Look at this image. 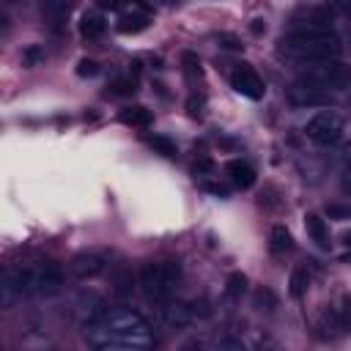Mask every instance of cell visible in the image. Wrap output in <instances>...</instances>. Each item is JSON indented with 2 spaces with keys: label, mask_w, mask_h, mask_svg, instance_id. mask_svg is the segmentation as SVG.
<instances>
[{
  "label": "cell",
  "mask_w": 351,
  "mask_h": 351,
  "mask_svg": "<svg viewBox=\"0 0 351 351\" xmlns=\"http://www.w3.org/2000/svg\"><path fill=\"white\" fill-rule=\"evenodd\" d=\"M85 340L99 351H143L154 346L151 324L129 307H104L85 321Z\"/></svg>",
  "instance_id": "6da1fadb"
},
{
  "label": "cell",
  "mask_w": 351,
  "mask_h": 351,
  "mask_svg": "<svg viewBox=\"0 0 351 351\" xmlns=\"http://www.w3.org/2000/svg\"><path fill=\"white\" fill-rule=\"evenodd\" d=\"M63 285V269L55 261H36L19 263L5 269L3 274V304L8 307L14 296H33V293H58Z\"/></svg>",
  "instance_id": "7a4b0ae2"
},
{
  "label": "cell",
  "mask_w": 351,
  "mask_h": 351,
  "mask_svg": "<svg viewBox=\"0 0 351 351\" xmlns=\"http://www.w3.org/2000/svg\"><path fill=\"white\" fill-rule=\"evenodd\" d=\"M285 58L293 60H326V58H337L340 55V38L335 36V30H318V27H293L291 33H285L280 38L277 47Z\"/></svg>",
  "instance_id": "3957f363"
},
{
  "label": "cell",
  "mask_w": 351,
  "mask_h": 351,
  "mask_svg": "<svg viewBox=\"0 0 351 351\" xmlns=\"http://www.w3.org/2000/svg\"><path fill=\"white\" fill-rule=\"evenodd\" d=\"M181 280V266L176 261H151L140 269V285L148 299L167 302Z\"/></svg>",
  "instance_id": "277c9868"
},
{
  "label": "cell",
  "mask_w": 351,
  "mask_h": 351,
  "mask_svg": "<svg viewBox=\"0 0 351 351\" xmlns=\"http://www.w3.org/2000/svg\"><path fill=\"white\" fill-rule=\"evenodd\" d=\"M302 85H310L315 90H340L351 82V66H346L337 58H326V60H313L307 63V69L302 71Z\"/></svg>",
  "instance_id": "5b68a950"
},
{
  "label": "cell",
  "mask_w": 351,
  "mask_h": 351,
  "mask_svg": "<svg viewBox=\"0 0 351 351\" xmlns=\"http://www.w3.org/2000/svg\"><path fill=\"white\" fill-rule=\"evenodd\" d=\"M304 132H307V137H310L313 143H318V145H335V143L340 140V134H343V121H340L335 112L321 110V112H315V115L307 121Z\"/></svg>",
  "instance_id": "8992f818"
},
{
  "label": "cell",
  "mask_w": 351,
  "mask_h": 351,
  "mask_svg": "<svg viewBox=\"0 0 351 351\" xmlns=\"http://www.w3.org/2000/svg\"><path fill=\"white\" fill-rule=\"evenodd\" d=\"M230 88L247 99H263V93H266V85L252 66H236L230 71Z\"/></svg>",
  "instance_id": "52a82bcc"
},
{
  "label": "cell",
  "mask_w": 351,
  "mask_h": 351,
  "mask_svg": "<svg viewBox=\"0 0 351 351\" xmlns=\"http://www.w3.org/2000/svg\"><path fill=\"white\" fill-rule=\"evenodd\" d=\"M332 19L335 14L329 5H307L291 16L293 27H318V30H332Z\"/></svg>",
  "instance_id": "ba28073f"
},
{
  "label": "cell",
  "mask_w": 351,
  "mask_h": 351,
  "mask_svg": "<svg viewBox=\"0 0 351 351\" xmlns=\"http://www.w3.org/2000/svg\"><path fill=\"white\" fill-rule=\"evenodd\" d=\"M104 269H107V252H80L69 263V271L77 280H90V277L101 274Z\"/></svg>",
  "instance_id": "9c48e42d"
},
{
  "label": "cell",
  "mask_w": 351,
  "mask_h": 351,
  "mask_svg": "<svg viewBox=\"0 0 351 351\" xmlns=\"http://www.w3.org/2000/svg\"><path fill=\"white\" fill-rule=\"evenodd\" d=\"M159 321L167 329H186L195 321V310L186 302H167L159 307Z\"/></svg>",
  "instance_id": "30bf717a"
},
{
  "label": "cell",
  "mask_w": 351,
  "mask_h": 351,
  "mask_svg": "<svg viewBox=\"0 0 351 351\" xmlns=\"http://www.w3.org/2000/svg\"><path fill=\"white\" fill-rule=\"evenodd\" d=\"M225 173H228V178H230V184L239 186V189H250V186L255 184V170H252L244 159H230V162L225 165Z\"/></svg>",
  "instance_id": "8fae6325"
},
{
  "label": "cell",
  "mask_w": 351,
  "mask_h": 351,
  "mask_svg": "<svg viewBox=\"0 0 351 351\" xmlns=\"http://www.w3.org/2000/svg\"><path fill=\"white\" fill-rule=\"evenodd\" d=\"M41 16L44 22L52 27V30H60L63 22H66V14H69V5L63 0H41Z\"/></svg>",
  "instance_id": "7c38bea8"
},
{
  "label": "cell",
  "mask_w": 351,
  "mask_h": 351,
  "mask_svg": "<svg viewBox=\"0 0 351 351\" xmlns=\"http://www.w3.org/2000/svg\"><path fill=\"white\" fill-rule=\"evenodd\" d=\"M304 228H307V233H310V239L321 247V250H329V228H326V222L318 217V214H304Z\"/></svg>",
  "instance_id": "4fadbf2b"
},
{
  "label": "cell",
  "mask_w": 351,
  "mask_h": 351,
  "mask_svg": "<svg viewBox=\"0 0 351 351\" xmlns=\"http://www.w3.org/2000/svg\"><path fill=\"white\" fill-rule=\"evenodd\" d=\"M104 30H107V25H104L101 14H96V11L82 14V19H80V36H82V38L96 41V38H101V33H104Z\"/></svg>",
  "instance_id": "5bb4252c"
},
{
  "label": "cell",
  "mask_w": 351,
  "mask_h": 351,
  "mask_svg": "<svg viewBox=\"0 0 351 351\" xmlns=\"http://www.w3.org/2000/svg\"><path fill=\"white\" fill-rule=\"evenodd\" d=\"M118 118H121V123H126V126H137V129H145V126L154 121L151 110H148V107H143V104H132V107H123Z\"/></svg>",
  "instance_id": "9a60e30c"
},
{
  "label": "cell",
  "mask_w": 351,
  "mask_h": 351,
  "mask_svg": "<svg viewBox=\"0 0 351 351\" xmlns=\"http://www.w3.org/2000/svg\"><path fill=\"white\" fill-rule=\"evenodd\" d=\"M269 250H271L274 255H285V252L293 250V236L288 233L285 225H274V228H271V233H269Z\"/></svg>",
  "instance_id": "2e32d148"
},
{
  "label": "cell",
  "mask_w": 351,
  "mask_h": 351,
  "mask_svg": "<svg viewBox=\"0 0 351 351\" xmlns=\"http://www.w3.org/2000/svg\"><path fill=\"white\" fill-rule=\"evenodd\" d=\"M148 27V14L145 11H129V14H123L121 19H118V30L121 33H140V30H145Z\"/></svg>",
  "instance_id": "e0dca14e"
},
{
  "label": "cell",
  "mask_w": 351,
  "mask_h": 351,
  "mask_svg": "<svg viewBox=\"0 0 351 351\" xmlns=\"http://www.w3.org/2000/svg\"><path fill=\"white\" fill-rule=\"evenodd\" d=\"M288 285H291V296H293V299H299V296L307 291V285H310V271H307L304 263L291 271V282H288Z\"/></svg>",
  "instance_id": "ac0fdd59"
},
{
  "label": "cell",
  "mask_w": 351,
  "mask_h": 351,
  "mask_svg": "<svg viewBox=\"0 0 351 351\" xmlns=\"http://www.w3.org/2000/svg\"><path fill=\"white\" fill-rule=\"evenodd\" d=\"M244 291H247V277L241 271L228 274V280H225V296L228 299H241Z\"/></svg>",
  "instance_id": "d6986e66"
},
{
  "label": "cell",
  "mask_w": 351,
  "mask_h": 351,
  "mask_svg": "<svg viewBox=\"0 0 351 351\" xmlns=\"http://www.w3.org/2000/svg\"><path fill=\"white\" fill-rule=\"evenodd\" d=\"M145 143H148L156 154H162V156H167V159H170V156H176V143H173L170 137H165V134H151Z\"/></svg>",
  "instance_id": "ffe728a7"
},
{
  "label": "cell",
  "mask_w": 351,
  "mask_h": 351,
  "mask_svg": "<svg viewBox=\"0 0 351 351\" xmlns=\"http://www.w3.org/2000/svg\"><path fill=\"white\" fill-rule=\"evenodd\" d=\"M44 47L41 44H27L25 49H22V66H27V69H33V66H38V63H44Z\"/></svg>",
  "instance_id": "44dd1931"
},
{
  "label": "cell",
  "mask_w": 351,
  "mask_h": 351,
  "mask_svg": "<svg viewBox=\"0 0 351 351\" xmlns=\"http://www.w3.org/2000/svg\"><path fill=\"white\" fill-rule=\"evenodd\" d=\"M255 307L258 310H274L277 307V296L269 288H258L255 291Z\"/></svg>",
  "instance_id": "7402d4cb"
},
{
  "label": "cell",
  "mask_w": 351,
  "mask_h": 351,
  "mask_svg": "<svg viewBox=\"0 0 351 351\" xmlns=\"http://www.w3.org/2000/svg\"><path fill=\"white\" fill-rule=\"evenodd\" d=\"M181 63H184V71H186V77H189V80L200 77V60H197V58H195L192 52H184Z\"/></svg>",
  "instance_id": "603a6c76"
},
{
  "label": "cell",
  "mask_w": 351,
  "mask_h": 351,
  "mask_svg": "<svg viewBox=\"0 0 351 351\" xmlns=\"http://www.w3.org/2000/svg\"><path fill=\"white\" fill-rule=\"evenodd\" d=\"M326 217H329V219H351V206L326 203Z\"/></svg>",
  "instance_id": "cb8c5ba5"
},
{
  "label": "cell",
  "mask_w": 351,
  "mask_h": 351,
  "mask_svg": "<svg viewBox=\"0 0 351 351\" xmlns=\"http://www.w3.org/2000/svg\"><path fill=\"white\" fill-rule=\"evenodd\" d=\"M110 88H112L115 96H132V93H134V77H129V80H115Z\"/></svg>",
  "instance_id": "d4e9b609"
},
{
  "label": "cell",
  "mask_w": 351,
  "mask_h": 351,
  "mask_svg": "<svg viewBox=\"0 0 351 351\" xmlns=\"http://www.w3.org/2000/svg\"><path fill=\"white\" fill-rule=\"evenodd\" d=\"M217 44H219L222 49H230V52H239V49L244 47V44H241L236 36H230V33H219V36H217Z\"/></svg>",
  "instance_id": "484cf974"
},
{
  "label": "cell",
  "mask_w": 351,
  "mask_h": 351,
  "mask_svg": "<svg viewBox=\"0 0 351 351\" xmlns=\"http://www.w3.org/2000/svg\"><path fill=\"white\" fill-rule=\"evenodd\" d=\"M77 74H80V77H96V74H99V63L90 60V58H82V60L77 63Z\"/></svg>",
  "instance_id": "4316f807"
},
{
  "label": "cell",
  "mask_w": 351,
  "mask_h": 351,
  "mask_svg": "<svg viewBox=\"0 0 351 351\" xmlns=\"http://www.w3.org/2000/svg\"><path fill=\"white\" fill-rule=\"evenodd\" d=\"M203 107H206V99H203V96H189L186 110H189L192 118H200V115H203Z\"/></svg>",
  "instance_id": "83f0119b"
},
{
  "label": "cell",
  "mask_w": 351,
  "mask_h": 351,
  "mask_svg": "<svg viewBox=\"0 0 351 351\" xmlns=\"http://www.w3.org/2000/svg\"><path fill=\"white\" fill-rule=\"evenodd\" d=\"M192 170H195V176H208V173L214 170V162H211L208 156H200V159L195 162V167H192Z\"/></svg>",
  "instance_id": "f1b7e54d"
},
{
  "label": "cell",
  "mask_w": 351,
  "mask_h": 351,
  "mask_svg": "<svg viewBox=\"0 0 351 351\" xmlns=\"http://www.w3.org/2000/svg\"><path fill=\"white\" fill-rule=\"evenodd\" d=\"M326 3H329V8H337L340 14L351 16V0H326Z\"/></svg>",
  "instance_id": "f546056e"
},
{
  "label": "cell",
  "mask_w": 351,
  "mask_h": 351,
  "mask_svg": "<svg viewBox=\"0 0 351 351\" xmlns=\"http://www.w3.org/2000/svg\"><path fill=\"white\" fill-rule=\"evenodd\" d=\"M132 282H134V280H132L129 274H126V277H118V285H115V291H118V293H132V288H134Z\"/></svg>",
  "instance_id": "4dcf8cb0"
},
{
  "label": "cell",
  "mask_w": 351,
  "mask_h": 351,
  "mask_svg": "<svg viewBox=\"0 0 351 351\" xmlns=\"http://www.w3.org/2000/svg\"><path fill=\"white\" fill-rule=\"evenodd\" d=\"M340 184L346 192H351V165H343V176H340Z\"/></svg>",
  "instance_id": "1f68e13d"
},
{
  "label": "cell",
  "mask_w": 351,
  "mask_h": 351,
  "mask_svg": "<svg viewBox=\"0 0 351 351\" xmlns=\"http://www.w3.org/2000/svg\"><path fill=\"white\" fill-rule=\"evenodd\" d=\"M123 5V0H99V8H110V11H118Z\"/></svg>",
  "instance_id": "d6a6232c"
},
{
  "label": "cell",
  "mask_w": 351,
  "mask_h": 351,
  "mask_svg": "<svg viewBox=\"0 0 351 351\" xmlns=\"http://www.w3.org/2000/svg\"><path fill=\"white\" fill-rule=\"evenodd\" d=\"M206 189H208V192H214V195H219V197H225V195H228V186H222V184H206Z\"/></svg>",
  "instance_id": "836d02e7"
},
{
  "label": "cell",
  "mask_w": 351,
  "mask_h": 351,
  "mask_svg": "<svg viewBox=\"0 0 351 351\" xmlns=\"http://www.w3.org/2000/svg\"><path fill=\"white\" fill-rule=\"evenodd\" d=\"M250 30H252L255 36H261V33L266 30V25H263V19H252V25H250Z\"/></svg>",
  "instance_id": "e575fe53"
},
{
  "label": "cell",
  "mask_w": 351,
  "mask_h": 351,
  "mask_svg": "<svg viewBox=\"0 0 351 351\" xmlns=\"http://www.w3.org/2000/svg\"><path fill=\"white\" fill-rule=\"evenodd\" d=\"M343 159H346V165H351V143L343 148Z\"/></svg>",
  "instance_id": "d590c367"
},
{
  "label": "cell",
  "mask_w": 351,
  "mask_h": 351,
  "mask_svg": "<svg viewBox=\"0 0 351 351\" xmlns=\"http://www.w3.org/2000/svg\"><path fill=\"white\" fill-rule=\"evenodd\" d=\"M343 244H346V247H351V233H346V236H343Z\"/></svg>",
  "instance_id": "8d00e7d4"
},
{
  "label": "cell",
  "mask_w": 351,
  "mask_h": 351,
  "mask_svg": "<svg viewBox=\"0 0 351 351\" xmlns=\"http://www.w3.org/2000/svg\"><path fill=\"white\" fill-rule=\"evenodd\" d=\"M343 263H351V252H348V255H343Z\"/></svg>",
  "instance_id": "74e56055"
},
{
  "label": "cell",
  "mask_w": 351,
  "mask_h": 351,
  "mask_svg": "<svg viewBox=\"0 0 351 351\" xmlns=\"http://www.w3.org/2000/svg\"><path fill=\"white\" fill-rule=\"evenodd\" d=\"M5 3H14V0H5Z\"/></svg>",
  "instance_id": "f35d334b"
}]
</instances>
